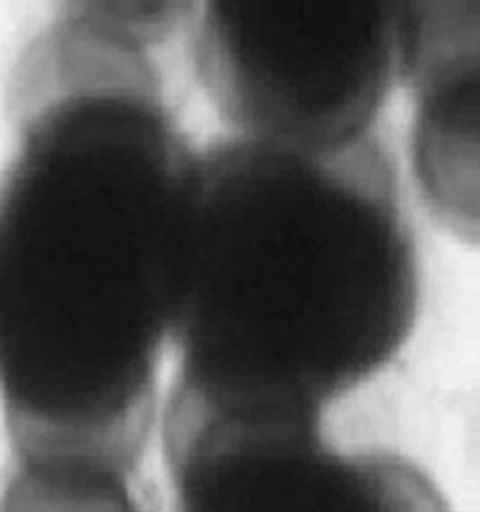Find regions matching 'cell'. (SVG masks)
Masks as SVG:
<instances>
[{"label": "cell", "instance_id": "6da1fadb", "mask_svg": "<svg viewBox=\"0 0 480 512\" xmlns=\"http://www.w3.org/2000/svg\"><path fill=\"white\" fill-rule=\"evenodd\" d=\"M8 117L0 409L12 454L139 473L199 154L152 57L98 38L21 55Z\"/></svg>", "mask_w": 480, "mask_h": 512}, {"label": "cell", "instance_id": "7a4b0ae2", "mask_svg": "<svg viewBox=\"0 0 480 512\" xmlns=\"http://www.w3.org/2000/svg\"><path fill=\"white\" fill-rule=\"evenodd\" d=\"M419 301V252L383 141L323 154L218 141L197 156L167 396L323 421L398 357Z\"/></svg>", "mask_w": 480, "mask_h": 512}, {"label": "cell", "instance_id": "3957f363", "mask_svg": "<svg viewBox=\"0 0 480 512\" xmlns=\"http://www.w3.org/2000/svg\"><path fill=\"white\" fill-rule=\"evenodd\" d=\"M404 4L209 2L190 21L195 76L242 136L342 151L370 136L400 79Z\"/></svg>", "mask_w": 480, "mask_h": 512}, {"label": "cell", "instance_id": "277c9868", "mask_svg": "<svg viewBox=\"0 0 480 512\" xmlns=\"http://www.w3.org/2000/svg\"><path fill=\"white\" fill-rule=\"evenodd\" d=\"M173 512H452L398 452L332 445L323 428H225L164 449Z\"/></svg>", "mask_w": 480, "mask_h": 512}, {"label": "cell", "instance_id": "5b68a950", "mask_svg": "<svg viewBox=\"0 0 480 512\" xmlns=\"http://www.w3.org/2000/svg\"><path fill=\"white\" fill-rule=\"evenodd\" d=\"M477 55L462 57L417 79L411 87L419 96L415 121V169L422 194L432 211L462 235H477V212L467 205L465 137L467 124H477ZM473 169V167H471ZM477 171V169H473ZM475 186V184H473ZM477 188V186H475ZM473 203L477 199L471 197Z\"/></svg>", "mask_w": 480, "mask_h": 512}, {"label": "cell", "instance_id": "8992f818", "mask_svg": "<svg viewBox=\"0 0 480 512\" xmlns=\"http://www.w3.org/2000/svg\"><path fill=\"white\" fill-rule=\"evenodd\" d=\"M0 512H156V505L139 473L12 454Z\"/></svg>", "mask_w": 480, "mask_h": 512}]
</instances>
